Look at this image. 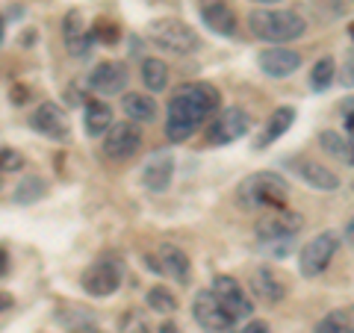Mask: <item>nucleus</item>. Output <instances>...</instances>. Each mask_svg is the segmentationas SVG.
Wrapping results in <instances>:
<instances>
[{
	"label": "nucleus",
	"instance_id": "1",
	"mask_svg": "<svg viewBox=\"0 0 354 333\" xmlns=\"http://www.w3.org/2000/svg\"><path fill=\"white\" fill-rule=\"evenodd\" d=\"M218 88L213 83H183L177 86L165 115V136L180 145L218 109Z\"/></svg>",
	"mask_w": 354,
	"mask_h": 333
},
{
	"label": "nucleus",
	"instance_id": "2",
	"mask_svg": "<svg viewBox=\"0 0 354 333\" xmlns=\"http://www.w3.org/2000/svg\"><path fill=\"white\" fill-rule=\"evenodd\" d=\"M248 27L266 44H286L304 36L307 21L295 9H254L248 15Z\"/></svg>",
	"mask_w": 354,
	"mask_h": 333
},
{
	"label": "nucleus",
	"instance_id": "3",
	"mask_svg": "<svg viewBox=\"0 0 354 333\" xmlns=\"http://www.w3.org/2000/svg\"><path fill=\"white\" fill-rule=\"evenodd\" d=\"M239 201L245 207H263V209H278L290 198V183L278 171H257L248 174L239 183Z\"/></svg>",
	"mask_w": 354,
	"mask_h": 333
},
{
	"label": "nucleus",
	"instance_id": "4",
	"mask_svg": "<svg viewBox=\"0 0 354 333\" xmlns=\"http://www.w3.org/2000/svg\"><path fill=\"white\" fill-rule=\"evenodd\" d=\"M151 41L169 53H195L201 48V36L177 18H160L151 24Z\"/></svg>",
	"mask_w": 354,
	"mask_h": 333
},
{
	"label": "nucleus",
	"instance_id": "5",
	"mask_svg": "<svg viewBox=\"0 0 354 333\" xmlns=\"http://www.w3.org/2000/svg\"><path fill=\"white\" fill-rule=\"evenodd\" d=\"M337 248H339V236L334 230H325V233H319V236H313L310 242H304L301 254H298V269H301V274L304 277H319L330 265V260H334Z\"/></svg>",
	"mask_w": 354,
	"mask_h": 333
},
{
	"label": "nucleus",
	"instance_id": "6",
	"mask_svg": "<svg viewBox=\"0 0 354 333\" xmlns=\"http://www.w3.org/2000/svg\"><path fill=\"white\" fill-rule=\"evenodd\" d=\"M121 274H124V269H121V263L115 257H101L95 260L88 269L83 272V292L92 295V298H106L113 295L118 286H121Z\"/></svg>",
	"mask_w": 354,
	"mask_h": 333
},
{
	"label": "nucleus",
	"instance_id": "7",
	"mask_svg": "<svg viewBox=\"0 0 354 333\" xmlns=\"http://www.w3.org/2000/svg\"><path fill=\"white\" fill-rule=\"evenodd\" d=\"M304 227V218L292 213V209H266L257 221V236L263 245H269V242H283V239H292L298 230Z\"/></svg>",
	"mask_w": 354,
	"mask_h": 333
},
{
	"label": "nucleus",
	"instance_id": "8",
	"mask_svg": "<svg viewBox=\"0 0 354 333\" xmlns=\"http://www.w3.org/2000/svg\"><path fill=\"white\" fill-rule=\"evenodd\" d=\"M142 148V130L136 121H115L113 127L104 133V153L115 162L130 160L133 153Z\"/></svg>",
	"mask_w": 354,
	"mask_h": 333
},
{
	"label": "nucleus",
	"instance_id": "9",
	"mask_svg": "<svg viewBox=\"0 0 354 333\" xmlns=\"http://www.w3.org/2000/svg\"><path fill=\"white\" fill-rule=\"evenodd\" d=\"M192 316L207 333H234L236 321L225 313V307L218 304V298L213 295V289H201L192 301Z\"/></svg>",
	"mask_w": 354,
	"mask_h": 333
},
{
	"label": "nucleus",
	"instance_id": "10",
	"mask_svg": "<svg viewBox=\"0 0 354 333\" xmlns=\"http://www.w3.org/2000/svg\"><path fill=\"white\" fill-rule=\"evenodd\" d=\"M248 127H251V118H248L245 109L227 106V109H221V113L216 115V121L209 124L207 139H209V145H230V142L245 136Z\"/></svg>",
	"mask_w": 354,
	"mask_h": 333
},
{
	"label": "nucleus",
	"instance_id": "11",
	"mask_svg": "<svg viewBox=\"0 0 354 333\" xmlns=\"http://www.w3.org/2000/svg\"><path fill=\"white\" fill-rule=\"evenodd\" d=\"M213 295L218 298V304L225 307V313L234 321H242L254 313L248 292L239 286V280H234V277H227V274H218L213 280Z\"/></svg>",
	"mask_w": 354,
	"mask_h": 333
},
{
	"label": "nucleus",
	"instance_id": "12",
	"mask_svg": "<svg viewBox=\"0 0 354 333\" xmlns=\"http://www.w3.org/2000/svg\"><path fill=\"white\" fill-rule=\"evenodd\" d=\"M145 260H148V269L171 277V280H177V283H186L189 274H192V263H189V257H186V251H180L177 245H169V242L160 245L157 254H148Z\"/></svg>",
	"mask_w": 354,
	"mask_h": 333
},
{
	"label": "nucleus",
	"instance_id": "13",
	"mask_svg": "<svg viewBox=\"0 0 354 333\" xmlns=\"http://www.w3.org/2000/svg\"><path fill=\"white\" fill-rule=\"evenodd\" d=\"M257 65L263 68V74L274 77V80H283V77H290V74L298 71V65H301V53L286 48V44H269L266 50H260Z\"/></svg>",
	"mask_w": 354,
	"mask_h": 333
},
{
	"label": "nucleus",
	"instance_id": "14",
	"mask_svg": "<svg viewBox=\"0 0 354 333\" xmlns=\"http://www.w3.org/2000/svg\"><path fill=\"white\" fill-rule=\"evenodd\" d=\"M30 124H32V130L41 133V136H48V139H68V133H71V121L65 115V109L53 101L39 104L36 113L30 118Z\"/></svg>",
	"mask_w": 354,
	"mask_h": 333
},
{
	"label": "nucleus",
	"instance_id": "15",
	"mask_svg": "<svg viewBox=\"0 0 354 333\" xmlns=\"http://www.w3.org/2000/svg\"><path fill=\"white\" fill-rule=\"evenodd\" d=\"M130 80V74H127V65L124 62H101V65H95L92 74H88V86L95 88L97 95H121L124 92V86Z\"/></svg>",
	"mask_w": 354,
	"mask_h": 333
},
{
	"label": "nucleus",
	"instance_id": "16",
	"mask_svg": "<svg viewBox=\"0 0 354 333\" xmlns=\"http://www.w3.org/2000/svg\"><path fill=\"white\" fill-rule=\"evenodd\" d=\"M62 36H65V48H68L71 57L83 59L92 53V32L86 30V21H83V12L80 9H71V12H65L62 18Z\"/></svg>",
	"mask_w": 354,
	"mask_h": 333
},
{
	"label": "nucleus",
	"instance_id": "17",
	"mask_svg": "<svg viewBox=\"0 0 354 333\" xmlns=\"http://www.w3.org/2000/svg\"><path fill=\"white\" fill-rule=\"evenodd\" d=\"M198 15H201L204 24L218 32V36H234L236 32V15L225 0H201L198 3Z\"/></svg>",
	"mask_w": 354,
	"mask_h": 333
},
{
	"label": "nucleus",
	"instance_id": "18",
	"mask_svg": "<svg viewBox=\"0 0 354 333\" xmlns=\"http://www.w3.org/2000/svg\"><path fill=\"white\" fill-rule=\"evenodd\" d=\"M171 177H174V157L169 151H160L145 162L142 169V183H145L151 192H165L171 186Z\"/></svg>",
	"mask_w": 354,
	"mask_h": 333
},
{
	"label": "nucleus",
	"instance_id": "19",
	"mask_svg": "<svg viewBox=\"0 0 354 333\" xmlns=\"http://www.w3.org/2000/svg\"><path fill=\"white\" fill-rule=\"evenodd\" d=\"M248 286H251V292L257 295L263 304H278V301H283V295H286L283 280L269 269V265L254 269L251 277H248Z\"/></svg>",
	"mask_w": 354,
	"mask_h": 333
},
{
	"label": "nucleus",
	"instance_id": "20",
	"mask_svg": "<svg viewBox=\"0 0 354 333\" xmlns=\"http://www.w3.org/2000/svg\"><path fill=\"white\" fill-rule=\"evenodd\" d=\"M121 109H124L127 118L136 121V124H151V121H157V101H153L151 95L124 92L121 95Z\"/></svg>",
	"mask_w": 354,
	"mask_h": 333
},
{
	"label": "nucleus",
	"instance_id": "21",
	"mask_svg": "<svg viewBox=\"0 0 354 333\" xmlns=\"http://www.w3.org/2000/svg\"><path fill=\"white\" fill-rule=\"evenodd\" d=\"M295 169H298V174L304 177V183L319 189V192H334V189H339V177L330 169H325V165L301 160V162H295Z\"/></svg>",
	"mask_w": 354,
	"mask_h": 333
},
{
	"label": "nucleus",
	"instance_id": "22",
	"mask_svg": "<svg viewBox=\"0 0 354 333\" xmlns=\"http://www.w3.org/2000/svg\"><path fill=\"white\" fill-rule=\"evenodd\" d=\"M292 121H295V109L292 106H278L274 113L269 115V121H266V130L260 133V139H257V148H269L274 139H281L286 130L292 127Z\"/></svg>",
	"mask_w": 354,
	"mask_h": 333
},
{
	"label": "nucleus",
	"instance_id": "23",
	"mask_svg": "<svg viewBox=\"0 0 354 333\" xmlns=\"http://www.w3.org/2000/svg\"><path fill=\"white\" fill-rule=\"evenodd\" d=\"M86 133L88 136H104V133L115 124L113 121V109H109V104H104V101H88L86 104Z\"/></svg>",
	"mask_w": 354,
	"mask_h": 333
},
{
	"label": "nucleus",
	"instance_id": "24",
	"mask_svg": "<svg viewBox=\"0 0 354 333\" xmlns=\"http://www.w3.org/2000/svg\"><path fill=\"white\" fill-rule=\"evenodd\" d=\"M142 83H145L148 92H162L165 86H169V65L157 57H148L142 59Z\"/></svg>",
	"mask_w": 354,
	"mask_h": 333
},
{
	"label": "nucleus",
	"instance_id": "25",
	"mask_svg": "<svg viewBox=\"0 0 354 333\" xmlns=\"http://www.w3.org/2000/svg\"><path fill=\"white\" fill-rule=\"evenodd\" d=\"M319 145H322L330 157L339 160V162H346V165H354V145L348 139H342L339 133L334 130H325L322 136H319Z\"/></svg>",
	"mask_w": 354,
	"mask_h": 333
},
{
	"label": "nucleus",
	"instance_id": "26",
	"mask_svg": "<svg viewBox=\"0 0 354 333\" xmlns=\"http://www.w3.org/2000/svg\"><path fill=\"white\" fill-rule=\"evenodd\" d=\"M48 192V183L41 180V177H36V174H30V177H24L18 186H15V192H12V198H15V204H32V201H39V198Z\"/></svg>",
	"mask_w": 354,
	"mask_h": 333
},
{
	"label": "nucleus",
	"instance_id": "27",
	"mask_svg": "<svg viewBox=\"0 0 354 333\" xmlns=\"http://www.w3.org/2000/svg\"><path fill=\"white\" fill-rule=\"evenodd\" d=\"M334 77H337V62L330 57H322L313 65V71H310V86H313L316 92H325V88L334 83Z\"/></svg>",
	"mask_w": 354,
	"mask_h": 333
},
{
	"label": "nucleus",
	"instance_id": "28",
	"mask_svg": "<svg viewBox=\"0 0 354 333\" xmlns=\"http://www.w3.org/2000/svg\"><path fill=\"white\" fill-rule=\"evenodd\" d=\"M145 301L153 313H160V316H171L177 310V298L165 289V286H153V289L145 295Z\"/></svg>",
	"mask_w": 354,
	"mask_h": 333
},
{
	"label": "nucleus",
	"instance_id": "29",
	"mask_svg": "<svg viewBox=\"0 0 354 333\" xmlns=\"http://www.w3.org/2000/svg\"><path fill=\"white\" fill-rule=\"evenodd\" d=\"M316 333H354V321H351L348 313H342V310H334V313H328V316L316 325Z\"/></svg>",
	"mask_w": 354,
	"mask_h": 333
},
{
	"label": "nucleus",
	"instance_id": "30",
	"mask_svg": "<svg viewBox=\"0 0 354 333\" xmlns=\"http://www.w3.org/2000/svg\"><path fill=\"white\" fill-rule=\"evenodd\" d=\"M24 169V153L12 148H0V174L3 171H21Z\"/></svg>",
	"mask_w": 354,
	"mask_h": 333
},
{
	"label": "nucleus",
	"instance_id": "31",
	"mask_svg": "<svg viewBox=\"0 0 354 333\" xmlns=\"http://www.w3.org/2000/svg\"><path fill=\"white\" fill-rule=\"evenodd\" d=\"M92 39H95V41L113 44V41L118 39V27H115V24H109V21H97L95 30H92Z\"/></svg>",
	"mask_w": 354,
	"mask_h": 333
},
{
	"label": "nucleus",
	"instance_id": "32",
	"mask_svg": "<svg viewBox=\"0 0 354 333\" xmlns=\"http://www.w3.org/2000/svg\"><path fill=\"white\" fill-rule=\"evenodd\" d=\"M133 327V333H151L148 330V325H145V318H139L136 313H130V316H124V318H121V330H130Z\"/></svg>",
	"mask_w": 354,
	"mask_h": 333
},
{
	"label": "nucleus",
	"instance_id": "33",
	"mask_svg": "<svg viewBox=\"0 0 354 333\" xmlns=\"http://www.w3.org/2000/svg\"><path fill=\"white\" fill-rule=\"evenodd\" d=\"M342 115H346V130H348V136H351V142H354V101L346 104Z\"/></svg>",
	"mask_w": 354,
	"mask_h": 333
},
{
	"label": "nucleus",
	"instance_id": "34",
	"mask_svg": "<svg viewBox=\"0 0 354 333\" xmlns=\"http://www.w3.org/2000/svg\"><path fill=\"white\" fill-rule=\"evenodd\" d=\"M239 333H272V330H269V325H266V321H248V325L242 327Z\"/></svg>",
	"mask_w": 354,
	"mask_h": 333
},
{
	"label": "nucleus",
	"instance_id": "35",
	"mask_svg": "<svg viewBox=\"0 0 354 333\" xmlns=\"http://www.w3.org/2000/svg\"><path fill=\"white\" fill-rule=\"evenodd\" d=\"M12 307H15V298L9 292H0V313H6V310H12Z\"/></svg>",
	"mask_w": 354,
	"mask_h": 333
},
{
	"label": "nucleus",
	"instance_id": "36",
	"mask_svg": "<svg viewBox=\"0 0 354 333\" xmlns=\"http://www.w3.org/2000/svg\"><path fill=\"white\" fill-rule=\"evenodd\" d=\"M342 74H346V77H342V83H346V86H354V59L346 65V68H342Z\"/></svg>",
	"mask_w": 354,
	"mask_h": 333
},
{
	"label": "nucleus",
	"instance_id": "37",
	"mask_svg": "<svg viewBox=\"0 0 354 333\" xmlns=\"http://www.w3.org/2000/svg\"><path fill=\"white\" fill-rule=\"evenodd\" d=\"M157 333H180V327H177L174 321H162V325H160V330H157Z\"/></svg>",
	"mask_w": 354,
	"mask_h": 333
},
{
	"label": "nucleus",
	"instance_id": "38",
	"mask_svg": "<svg viewBox=\"0 0 354 333\" xmlns=\"http://www.w3.org/2000/svg\"><path fill=\"white\" fill-rule=\"evenodd\" d=\"M346 239H348V242H351V245H354V221H351V225L346 227Z\"/></svg>",
	"mask_w": 354,
	"mask_h": 333
},
{
	"label": "nucleus",
	"instance_id": "39",
	"mask_svg": "<svg viewBox=\"0 0 354 333\" xmlns=\"http://www.w3.org/2000/svg\"><path fill=\"white\" fill-rule=\"evenodd\" d=\"M3 36H6V21H3V15H0V44H3Z\"/></svg>",
	"mask_w": 354,
	"mask_h": 333
},
{
	"label": "nucleus",
	"instance_id": "40",
	"mask_svg": "<svg viewBox=\"0 0 354 333\" xmlns=\"http://www.w3.org/2000/svg\"><path fill=\"white\" fill-rule=\"evenodd\" d=\"M260 3H278V0H260Z\"/></svg>",
	"mask_w": 354,
	"mask_h": 333
},
{
	"label": "nucleus",
	"instance_id": "41",
	"mask_svg": "<svg viewBox=\"0 0 354 333\" xmlns=\"http://www.w3.org/2000/svg\"><path fill=\"white\" fill-rule=\"evenodd\" d=\"M0 186H3V174H0Z\"/></svg>",
	"mask_w": 354,
	"mask_h": 333
},
{
	"label": "nucleus",
	"instance_id": "42",
	"mask_svg": "<svg viewBox=\"0 0 354 333\" xmlns=\"http://www.w3.org/2000/svg\"><path fill=\"white\" fill-rule=\"evenodd\" d=\"M334 3H342V0H334Z\"/></svg>",
	"mask_w": 354,
	"mask_h": 333
}]
</instances>
